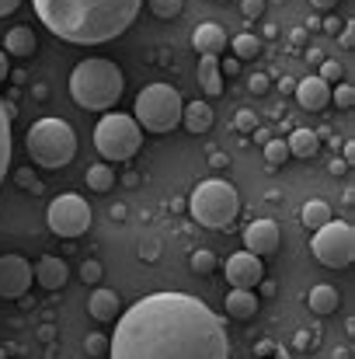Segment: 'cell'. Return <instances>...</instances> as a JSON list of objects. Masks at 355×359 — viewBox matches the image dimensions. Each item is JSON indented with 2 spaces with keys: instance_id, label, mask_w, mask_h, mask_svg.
Masks as SVG:
<instances>
[{
  "instance_id": "cell-1",
  "label": "cell",
  "mask_w": 355,
  "mask_h": 359,
  "mask_svg": "<svg viewBox=\"0 0 355 359\" xmlns=\"http://www.w3.org/2000/svg\"><path fill=\"white\" fill-rule=\"evenodd\" d=\"M109 359H230L227 321L188 293H150L118 318Z\"/></svg>"
},
{
  "instance_id": "cell-2",
  "label": "cell",
  "mask_w": 355,
  "mask_h": 359,
  "mask_svg": "<svg viewBox=\"0 0 355 359\" xmlns=\"http://www.w3.org/2000/svg\"><path fill=\"white\" fill-rule=\"evenodd\" d=\"M39 21L74 42V46H102L118 39L139 14L143 0H32Z\"/></svg>"
},
{
  "instance_id": "cell-3",
  "label": "cell",
  "mask_w": 355,
  "mask_h": 359,
  "mask_svg": "<svg viewBox=\"0 0 355 359\" xmlns=\"http://www.w3.org/2000/svg\"><path fill=\"white\" fill-rule=\"evenodd\" d=\"M122 91H125V77H122V70H118L112 60L95 56V60L77 63L74 74H70V98L81 109H88V112H109V109H116Z\"/></svg>"
},
{
  "instance_id": "cell-4",
  "label": "cell",
  "mask_w": 355,
  "mask_h": 359,
  "mask_svg": "<svg viewBox=\"0 0 355 359\" xmlns=\"http://www.w3.org/2000/svg\"><path fill=\"white\" fill-rule=\"evenodd\" d=\"M25 147H28V157L39 164V168H49V171H60L74 161L77 154V133L74 126L63 119H39L28 136H25Z\"/></svg>"
},
{
  "instance_id": "cell-5",
  "label": "cell",
  "mask_w": 355,
  "mask_h": 359,
  "mask_svg": "<svg viewBox=\"0 0 355 359\" xmlns=\"http://www.w3.org/2000/svg\"><path fill=\"white\" fill-rule=\"evenodd\" d=\"M188 210L195 217V224L209 227V231H223L230 227L240 213V196L230 182L223 178H209V182H199L195 192L188 196Z\"/></svg>"
},
{
  "instance_id": "cell-6",
  "label": "cell",
  "mask_w": 355,
  "mask_h": 359,
  "mask_svg": "<svg viewBox=\"0 0 355 359\" xmlns=\"http://www.w3.org/2000/svg\"><path fill=\"white\" fill-rule=\"evenodd\" d=\"M181 109H185V102H181L178 88H171V84H150V88H143L136 95L132 119L146 133H171V129L181 126Z\"/></svg>"
},
{
  "instance_id": "cell-7",
  "label": "cell",
  "mask_w": 355,
  "mask_h": 359,
  "mask_svg": "<svg viewBox=\"0 0 355 359\" xmlns=\"http://www.w3.org/2000/svg\"><path fill=\"white\" fill-rule=\"evenodd\" d=\"M95 147L105 161H129L136 157V150L143 147V129L136 126L132 116H122V112H105L102 122L95 126Z\"/></svg>"
},
{
  "instance_id": "cell-8",
  "label": "cell",
  "mask_w": 355,
  "mask_h": 359,
  "mask_svg": "<svg viewBox=\"0 0 355 359\" xmlns=\"http://www.w3.org/2000/svg\"><path fill=\"white\" fill-rule=\"evenodd\" d=\"M314 258L328 269H349L355 258V231L345 220H328L314 231Z\"/></svg>"
},
{
  "instance_id": "cell-9",
  "label": "cell",
  "mask_w": 355,
  "mask_h": 359,
  "mask_svg": "<svg viewBox=\"0 0 355 359\" xmlns=\"http://www.w3.org/2000/svg\"><path fill=\"white\" fill-rule=\"evenodd\" d=\"M46 220H49V231L60 234V238H81L88 234L91 227V206L84 203V196H56L46 210Z\"/></svg>"
},
{
  "instance_id": "cell-10",
  "label": "cell",
  "mask_w": 355,
  "mask_h": 359,
  "mask_svg": "<svg viewBox=\"0 0 355 359\" xmlns=\"http://www.w3.org/2000/svg\"><path fill=\"white\" fill-rule=\"evenodd\" d=\"M35 272L21 255H0V297L4 300H18L28 293Z\"/></svg>"
},
{
  "instance_id": "cell-11",
  "label": "cell",
  "mask_w": 355,
  "mask_h": 359,
  "mask_svg": "<svg viewBox=\"0 0 355 359\" xmlns=\"http://www.w3.org/2000/svg\"><path fill=\"white\" fill-rule=\"evenodd\" d=\"M227 283L234 290H254L261 279H265V269H261V258L251 255V251H237L227 258Z\"/></svg>"
},
{
  "instance_id": "cell-12",
  "label": "cell",
  "mask_w": 355,
  "mask_h": 359,
  "mask_svg": "<svg viewBox=\"0 0 355 359\" xmlns=\"http://www.w3.org/2000/svg\"><path fill=\"white\" fill-rule=\"evenodd\" d=\"M279 244H282V234H279V224H275V220H254V224H247L244 248H247L251 255H258V258L275 255Z\"/></svg>"
},
{
  "instance_id": "cell-13",
  "label": "cell",
  "mask_w": 355,
  "mask_h": 359,
  "mask_svg": "<svg viewBox=\"0 0 355 359\" xmlns=\"http://www.w3.org/2000/svg\"><path fill=\"white\" fill-rule=\"evenodd\" d=\"M296 102H300V109L303 112H321V109H328L331 105V88L314 74V77H307V81H296Z\"/></svg>"
},
{
  "instance_id": "cell-14",
  "label": "cell",
  "mask_w": 355,
  "mask_h": 359,
  "mask_svg": "<svg viewBox=\"0 0 355 359\" xmlns=\"http://www.w3.org/2000/svg\"><path fill=\"white\" fill-rule=\"evenodd\" d=\"M192 46H195V53L220 60V53L227 49V32H223L216 21H202V25L192 32Z\"/></svg>"
},
{
  "instance_id": "cell-15",
  "label": "cell",
  "mask_w": 355,
  "mask_h": 359,
  "mask_svg": "<svg viewBox=\"0 0 355 359\" xmlns=\"http://www.w3.org/2000/svg\"><path fill=\"white\" fill-rule=\"evenodd\" d=\"M67 279H70V269H67L63 258H56V255L39 258V265H35V283H39L42 290H49V293H53V290H63Z\"/></svg>"
},
{
  "instance_id": "cell-16",
  "label": "cell",
  "mask_w": 355,
  "mask_h": 359,
  "mask_svg": "<svg viewBox=\"0 0 355 359\" xmlns=\"http://www.w3.org/2000/svg\"><path fill=\"white\" fill-rule=\"evenodd\" d=\"M118 311H122V300H118L116 290H95L91 300H88V314H91L95 321H102V325L116 321Z\"/></svg>"
},
{
  "instance_id": "cell-17",
  "label": "cell",
  "mask_w": 355,
  "mask_h": 359,
  "mask_svg": "<svg viewBox=\"0 0 355 359\" xmlns=\"http://www.w3.org/2000/svg\"><path fill=\"white\" fill-rule=\"evenodd\" d=\"M258 307H261V300L254 290H230L227 293V318H234V321H251L258 314Z\"/></svg>"
},
{
  "instance_id": "cell-18",
  "label": "cell",
  "mask_w": 355,
  "mask_h": 359,
  "mask_svg": "<svg viewBox=\"0 0 355 359\" xmlns=\"http://www.w3.org/2000/svg\"><path fill=\"white\" fill-rule=\"evenodd\" d=\"M213 105L209 102H188L185 109H181V122H185V129L188 133H195V136H202V133H209L213 129Z\"/></svg>"
},
{
  "instance_id": "cell-19",
  "label": "cell",
  "mask_w": 355,
  "mask_h": 359,
  "mask_svg": "<svg viewBox=\"0 0 355 359\" xmlns=\"http://www.w3.org/2000/svg\"><path fill=\"white\" fill-rule=\"evenodd\" d=\"M4 49H7L11 56H21V60H28V56L39 49V39H35V32H32L28 25H18V28H11V32H7V39H4Z\"/></svg>"
},
{
  "instance_id": "cell-20",
  "label": "cell",
  "mask_w": 355,
  "mask_h": 359,
  "mask_svg": "<svg viewBox=\"0 0 355 359\" xmlns=\"http://www.w3.org/2000/svg\"><path fill=\"white\" fill-rule=\"evenodd\" d=\"M199 84L209 98L223 95V74H220V60L216 56H202L199 60Z\"/></svg>"
},
{
  "instance_id": "cell-21",
  "label": "cell",
  "mask_w": 355,
  "mask_h": 359,
  "mask_svg": "<svg viewBox=\"0 0 355 359\" xmlns=\"http://www.w3.org/2000/svg\"><path fill=\"white\" fill-rule=\"evenodd\" d=\"M307 307H310L314 314H321V318L335 314V311H338V290H335V286H328V283L314 286V290L307 293Z\"/></svg>"
},
{
  "instance_id": "cell-22",
  "label": "cell",
  "mask_w": 355,
  "mask_h": 359,
  "mask_svg": "<svg viewBox=\"0 0 355 359\" xmlns=\"http://www.w3.org/2000/svg\"><path fill=\"white\" fill-rule=\"evenodd\" d=\"M11 116L14 109L7 102H0V185H4V175L11 168V154H14V143H11Z\"/></svg>"
},
{
  "instance_id": "cell-23",
  "label": "cell",
  "mask_w": 355,
  "mask_h": 359,
  "mask_svg": "<svg viewBox=\"0 0 355 359\" xmlns=\"http://www.w3.org/2000/svg\"><path fill=\"white\" fill-rule=\"evenodd\" d=\"M286 147H289V157H314L321 150V136L314 129H293Z\"/></svg>"
},
{
  "instance_id": "cell-24",
  "label": "cell",
  "mask_w": 355,
  "mask_h": 359,
  "mask_svg": "<svg viewBox=\"0 0 355 359\" xmlns=\"http://www.w3.org/2000/svg\"><path fill=\"white\" fill-rule=\"evenodd\" d=\"M328 220H331V206H328L324 199H310V203H303V210H300V224H303L307 231H321Z\"/></svg>"
},
{
  "instance_id": "cell-25",
  "label": "cell",
  "mask_w": 355,
  "mask_h": 359,
  "mask_svg": "<svg viewBox=\"0 0 355 359\" xmlns=\"http://www.w3.org/2000/svg\"><path fill=\"white\" fill-rule=\"evenodd\" d=\"M88 189H91V192H112V189H116V171H112V164H91V168H88Z\"/></svg>"
},
{
  "instance_id": "cell-26",
  "label": "cell",
  "mask_w": 355,
  "mask_h": 359,
  "mask_svg": "<svg viewBox=\"0 0 355 359\" xmlns=\"http://www.w3.org/2000/svg\"><path fill=\"white\" fill-rule=\"evenodd\" d=\"M230 49H234V60L244 63V60H254V56L261 53V42H258L254 35H247V32H244V35H237L234 42H230Z\"/></svg>"
},
{
  "instance_id": "cell-27",
  "label": "cell",
  "mask_w": 355,
  "mask_h": 359,
  "mask_svg": "<svg viewBox=\"0 0 355 359\" xmlns=\"http://www.w3.org/2000/svg\"><path fill=\"white\" fill-rule=\"evenodd\" d=\"M289 161V147H286V140H265V164L275 171V168H282Z\"/></svg>"
},
{
  "instance_id": "cell-28",
  "label": "cell",
  "mask_w": 355,
  "mask_h": 359,
  "mask_svg": "<svg viewBox=\"0 0 355 359\" xmlns=\"http://www.w3.org/2000/svg\"><path fill=\"white\" fill-rule=\"evenodd\" d=\"M188 265H192V272H195V276H209V272L216 269V255H213L209 248H199V251H192Z\"/></svg>"
},
{
  "instance_id": "cell-29",
  "label": "cell",
  "mask_w": 355,
  "mask_h": 359,
  "mask_svg": "<svg viewBox=\"0 0 355 359\" xmlns=\"http://www.w3.org/2000/svg\"><path fill=\"white\" fill-rule=\"evenodd\" d=\"M146 4H150V11H153L157 18H164V21L178 18L181 7H185V0H146Z\"/></svg>"
},
{
  "instance_id": "cell-30",
  "label": "cell",
  "mask_w": 355,
  "mask_h": 359,
  "mask_svg": "<svg viewBox=\"0 0 355 359\" xmlns=\"http://www.w3.org/2000/svg\"><path fill=\"white\" fill-rule=\"evenodd\" d=\"M84 349H88L91 359H105L109 356V335H102V332L88 335V339H84Z\"/></svg>"
},
{
  "instance_id": "cell-31",
  "label": "cell",
  "mask_w": 355,
  "mask_h": 359,
  "mask_svg": "<svg viewBox=\"0 0 355 359\" xmlns=\"http://www.w3.org/2000/svg\"><path fill=\"white\" fill-rule=\"evenodd\" d=\"M317 77H321V81H324V84L331 88V84H342L345 70H342V63H338V60H324V63H321V74H317Z\"/></svg>"
},
{
  "instance_id": "cell-32",
  "label": "cell",
  "mask_w": 355,
  "mask_h": 359,
  "mask_svg": "<svg viewBox=\"0 0 355 359\" xmlns=\"http://www.w3.org/2000/svg\"><path fill=\"white\" fill-rule=\"evenodd\" d=\"M331 102H335L338 109H352L355 105V88L352 84H335V88H331Z\"/></svg>"
},
{
  "instance_id": "cell-33",
  "label": "cell",
  "mask_w": 355,
  "mask_h": 359,
  "mask_svg": "<svg viewBox=\"0 0 355 359\" xmlns=\"http://www.w3.org/2000/svg\"><path fill=\"white\" fill-rule=\"evenodd\" d=\"M139 258H143V262H157V258H160V241L157 238L139 241Z\"/></svg>"
},
{
  "instance_id": "cell-34",
  "label": "cell",
  "mask_w": 355,
  "mask_h": 359,
  "mask_svg": "<svg viewBox=\"0 0 355 359\" xmlns=\"http://www.w3.org/2000/svg\"><path fill=\"white\" fill-rule=\"evenodd\" d=\"M234 126L240 129V133H254V129H258V119H254V112H251V109H240V112H237V119H234Z\"/></svg>"
},
{
  "instance_id": "cell-35",
  "label": "cell",
  "mask_w": 355,
  "mask_h": 359,
  "mask_svg": "<svg viewBox=\"0 0 355 359\" xmlns=\"http://www.w3.org/2000/svg\"><path fill=\"white\" fill-rule=\"evenodd\" d=\"M81 279H84V283H98V279H102V262L88 258V262L81 265Z\"/></svg>"
},
{
  "instance_id": "cell-36",
  "label": "cell",
  "mask_w": 355,
  "mask_h": 359,
  "mask_svg": "<svg viewBox=\"0 0 355 359\" xmlns=\"http://www.w3.org/2000/svg\"><path fill=\"white\" fill-rule=\"evenodd\" d=\"M240 11H244V18H247V21H254V18H261V14H265V0H244V4H240Z\"/></svg>"
},
{
  "instance_id": "cell-37",
  "label": "cell",
  "mask_w": 355,
  "mask_h": 359,
  "mask_svg": "<svg viewBox=\"0 0 355 359\" xmlns=\"http://www.w3.org/2000/svg\"><path fill=\"white\" fill-rule=\"evenodd\" d=\"M247 91H251V95H265V91H268V77H265V74H254V77L247 81Z\"/></svg>"
},
{
  "instance_id": "cell-38",
  "label": "cell",
  "mask_w": 355,
  "mask_h": 359,
  "mask_svg": "<svg viewBox=\"0 0 355 359\" xmlns=\"http://www.w3.org/2000/svg\"><path fill=\"white\" fill-rule=\"evenodd\" d=\"M18 182H21V185H32V192H39V189H42V185L35 182V175H32L28 168H25V171H18Z\"/></svg>"
},
{
  "instance_id": "cell-39",
  "label": "cell",
  "mask_w": 355,
  "mask_h": 359,
  "mask_svg": "<svg viewBox=\"0 0 355 359\" xmlns=\"http://www.w3.org/2000/svg\"><path fill=\"white\" fill-rule=\"evenodd\" d=\"M237 70H240V60H223V63H220V74H223V77H234Z\"/></svg>"
},
{
  "instance_id": "cell-40",
  "label": "cell",
  "mask_w": 355,
  "mask_h": 359,
  "mask_svg": "<svg viewBox=\"0 0 355 359\" xmlns=\"http://www.w3.org/2000/svg\"><path fill=\"white\" fill-rule=\"evenodd\" d=\"M314 342H317V339H314V335H310V332H300V335H296V342H293V346H296V349H310V346H314Z\"/></svg>"
},
{
  "instance_id": "cell-41",
  "label": "cell",
  "mask_w": 355,
  "mask_h": 359,
  "mask_svg": "<svg viewBox=\"0 0 355 359\" xmlns=\"http://www.w3.org/2000/svg\"><path fill=\"white\" fill-rule=\"evenodd\" d=\"M321 25H324L328 35H338V32H342V21H338V18H328V21H321Z\"/></svg>"
},
{
  "instance_id": "cell-42",
  "label": "cell",
  "mask_w": 355,
  "mask_h": 359,
  "mask_svg": "<svg viewBox=\"0 0 355 359\" xmlns=\"http://www.w3.org/2000/svg\"><path fill=\"white\" fill-rule=\"evenodd\" d=\"M18 7H21V0H0V18L4 14H14Z\"/></svg>"
},
{
  "instance_id": "cell-43",
  "label": "cell",
  "mask_w": 355,
  "mask_h": 359,
  "mask_svg": "<svg viewBox=\"0 0 355 359\" xmlns=\"http://www.w3.org/2000/svg\"><path fill=\"white\" fill-rule=\"evenodd\" d=\"M310 7H317V11H335L338 0H310Z\"/></svg>"
},
{
  "instance_id": "cell-44",
  "label": "cell",
  "mask_w": 355,
  "mask_h": 359,
  "mask_svg": "<svg viewBox=\"0 0 355 359\" xmlns=\"http://www.w3.org/2000/svg\"><path fill=\"white\" fill-rule=\"evenodd\" d=\"M279 91H282V95L296 91V81H293V77H282V81H279Z\"/></svg>"
},
{
  "instance_id": "cell-45",
  "label": "cell",
  "mask_w": 355,
  "mask_h": 359,
  "mask_svg": "<svg viewBox=\"0 0 355 359\" xmlns=\"http://www.w3.org/2000/svg\"><path fill=\"white\" fill-rule=\"evenodd\" d=\"M7 74H11V67H7V53L0 49V81H7Z\"/></svg>"
},
{
  "instance_id": "cell-46",
  "label": "cell",
  "mask_w": 355,
  "mask_h": 359,
  "mask_svg": "<svg viewBox=\"0 0 355 359\" xmlns=\"http://www.w3.org/2000/svg\"><path fill=\"white\" fill-rule=\"evenodd\" d=\"M352 42H355L352 28H342V46H345V49H352Z\"/></svg>"
},
{
  "instance_id": "cell-47",
  "label": "cell",
  "mask_w": 355,
  "mask_h": 359,
  "mask_svg": "<svg viewBox=\"0 0 355 359\" xmlns=\"http://www.w3.org/2000/svg\"><path fill=\"white\" fill-rule=\"evenodd\" d=\"M345 168H349L345 161H331V175H345Z\"/></svg>"
},
{
  "instance_id": "cell-48",
  "label": "cell",
  "mask_w": 355,
  "mask_h": 359,
  "mask_svg": "<svg viewBox=\"0 0 355 359\" xmlns=\"http://www.w3.org/2000/svg\"><path fill=\"white\" fill-rule=\"evenodd\" d=\"M0 359H7V353H4V349H0Z\"/></svg>"
},
{
  "instance_id": "cell-49",
  "label": "cell",
  "mask_w": 355,
  "mask_h": 359,
  "mask_svg": "<svg viewBox=\"0 0 355 359\" xmlns=\"http://www.w3.org/2000/svg\"><path fill=\"white\" fill-rule=\"evenodd\" d=\"M220 4H230V0H220Z\"/></svg>"
}]
</instances>
